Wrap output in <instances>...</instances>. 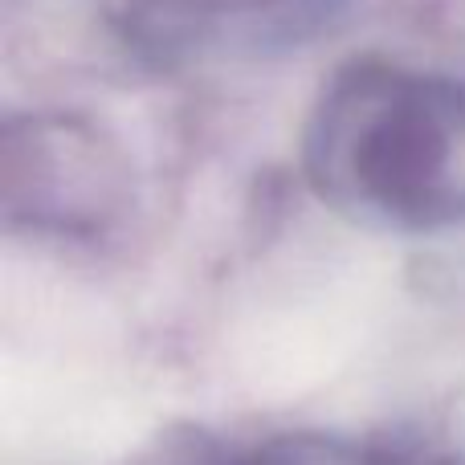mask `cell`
I'll list each match as a JSON object with an SVG mask.
<instances>
[{
  "instance_id": "6da1fadb",
  "label": "cell",
  "mask_w": 465,
  "mask_h": 465,
  "mask_svg": "<svg viewBox=\"0 0 465 465\" xmlns=\"http://www.w3.org/2000/svg\"><path fill=\"white\" fill-rule=\"evenodd\" d=\"M302 176L331 213L392 237L465 225V82L396 57L343 62L302 127Z\"/></svg>"
},
{
  "instance_id": "7a4b0ae2",
  "label": "cell",
  "mask_w": 465,
  "mask_h": 465,
  "mask_svg": "<svg viewBox=\"0 0 465 465\" xmlns=\"http://www.w3.org/2000/svg\"><path fill=\"white\" fill-rule=\"evenodd\" d=\"M131 168L90 119L29 111L5 123V217L13 232L94 245L127 221Z\"/></svg>"
},
{
  "instance_id": "3957f363",
  "label": "cell",
  "mask_w": 465,
  "mask_h": 465,
  "mask_svg": "<svg viewBox=\"0 0 465 465\" xmlns=\"http://www.w3.org/2000/svg\"><path fill=\"white\" fill-rule=\"evenodd\" d=\"M360 0H111V29L152 70L286 57L314 45Z\"/></svg>"
},
{
  "instance_id": "277c9868",
  "label": "cell",
  "mask_w": 465,
  "mask_h": 465,
  "mask_svg": "<svg viewBox=\"0 0 465 465\" xmlns=\"http://www.w3.org/2000/svg\"><path fill=\"white\" fill-rule=\"evenodd\" d=\"M221 465H465L461 458L401 437H355V433H273L245 450L229 453Z\"/></svg>"
}]
</instances>
